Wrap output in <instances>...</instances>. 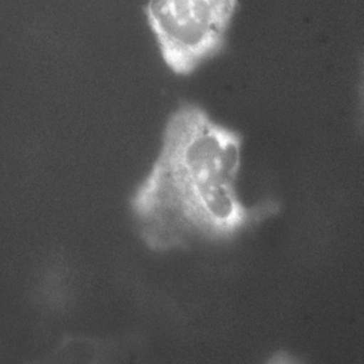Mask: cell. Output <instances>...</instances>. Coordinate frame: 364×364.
<instances>
[{"mask_svg": "<svg viewBox=\"0 0 364 364\" xmlns=\"http://www.w3.org/2000/svg\"><path fill=\"white\" fill-rule=\"evenodd\" d=\"M264 364H303L296 357L288 353L282 352L271 356Z\"/></svg>", "mask_w": 364, "mask_h": 364, "instance_id": "3957f363", "label": "cell"}, {"mask_svg": "<svg viewBox=\"0 0 364 364\" xmlns=\"http://www.w3.org/2000/svg\"><path fill=\"white\" fill-rule=\"evenodd\" d=\"M239 0H149L147 23L171 72L189 76L224 50Z\"/></svg>", "mask_w": 364, "mask_h": 364, "instance_id": "7a4b0ae2", "label": "cell"}, {"mask_svg": "<svg viewBox=\"0 0 364 364\" xmlns=\"http://www.w3.org/2000/svg\"><path fill=\"white\" fill-rule=\"evenodd\" d=\"M243 138L204 109L186 104L169 117L155 162L132 197L141 235L169 252L228 242L275 215L273 201L245 205L237 191Z\"/></svg>", "mask_w": 364, "mask_h": 364, "instance_id": "6da1fadb", "label": "cell"}]
</instances>
